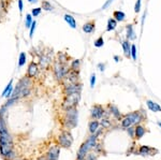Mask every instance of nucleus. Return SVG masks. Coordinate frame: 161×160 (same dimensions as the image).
Returning <instances> with one entry per match:
<instances>
[{"label": "nucleus", "mask_w": 161, "mask_h": 160, "mask_svg": "<svg viewBox=\"0 0 161 160\" xmlns=\"http://www.w3.org/2000/svg\"><path fill=\"white\" fill-rule=\"evenodd\" d=\"M143 119L142 115H141V112L140 111H134L132 113H129L127 115H125L123 118H121V127L125 129L129 128L131 126L135 125V124H139L141 120Z\"/></svg>", "instance_id": "f257e3e1"}, {"label": "nucleus", "mask_w": 161, "mask_h": 160, "mask_svg": "<svg viewBox=\"0 0 161 160\" xmlns=\"http://www.w3.org/2000/svg\"><path fill=\"white\" fill-rule=\"evenodd\" d=\"M69 66L68 65H62V63H59L58 59L54 60L53 63V71H54V75H55V79L57 81H62L63 78H65V74L69 71Z\"/></svg>", "instance_id": "f03ea898"}, {"label": "nucleus", "mask_w": 161, "mask_h": 160, "mask_svg": "<svg viewBox=\"0 0 161 160\" xmlns=\"http://www.w3.org/2000/svg\"><path fill=\"white\" fill-rule=\"evenodd\" d=\"M80 92H76V94H71V95H67L65 96V99L62 101L61 107L62 109H70V107H74L78 105V103L80 102Z\"/></svg>", "instance_id": "7ed1b4c3"}, {"label": "nucleus", "mask_w": 161, "mask_h": 160, "mask_svg": "<svg viewBox=\"0 0 161 160\" xmlns=\"http://www.w3.org/2000/svg\"><path fill=\"white\" fill-rule=\"evenodd\" d=\"M58 142H59V145H60L61 147L69 148L72 145V142H73L72 134L68 131V130L62 131L61 134L58 137Z\"/></svg>", "instance_id": "20e7f679"}, {"label": "nucleus", "mask_w": 161, "mask_h": 160, "mask_svg": "<svg viewBox=\"0 0 161 160\" xmlns=\"http://www.w3.org/2000/svg\"><path fill=\"white\" fill-rule=\"evenodd\" d=\"M62 82H63V86H65V85L78 83V82H80V73L69 69L68 72L65 74V78H63Z\"/></svg>", "instance_id": "39448f33"}, {"label": "nucleus", "mask_w": 161, "mask_h": 160, "mask_svg": "<svg viewBox=\"0 0 161 160\" xmlns=\"http://www.w3.org/2000/svg\"><path fill=\"white\" fill-rule=\"evenodd\" d=\"M83 89V84L82 83H75V84H69L63 86V95H71V94H76V92H82Z\"/></svg>", "instance_id": "423d86ee"}, {"label": "nucleus", "mask_w": 161, "mask_h": 160, "mask_svg": "<svg viewBox=\"0 0 161 160\" xmlns=\"http://www.w3.org/2000/svg\"><path fill=\"white\" fill-rule=\"evenodd\" d=\"M104 109H103L102 105H100V104H95L93 107H91V110H90V116L93 119H101L104 115Z\"/></svg>", "instance_id": "0eeeda50"}, {"label": "nucleus", "mask_w": 161, "mask_h": 160, "mask_svg": "<svg viewBox=\"0 0 161 160\" xmlns=\"http://www.w3.org/2000/svg\"><path fill=\"white\" fill-rule=\"evenodd\" d=\"M59 154H60V148L57 145H52L50 151L46 155L47 160H58Z\"/></svg>", "instance_id": "6e6552de"}, {"label": "nucleus", "mask_w": 161, "mask_h": 160, "mask_svg": "<svg viewBox=\"0 0 161 160\" xmlns=\"http://www.w3.org/2000/svg\"><path fill=\"white\" fill-rule=\"evenodd\" d=\"M89 146L88 144L86 143V141L84 142L83 144L80 146V149L78 151V155H76V160H84L86 158L87 154H88V151H89Z\"/></svg>", "instance_id": "1a4fd4ad"}, {"label": "nucleus", "mask_w": 161, "mask_h": 160, "mask_svg": "<svg viewBox=\"0 0 161 160\" xmlns=\"http://www.w3.org/2000/svg\"><path fill=\"white\" fill-rule=\"evenodd\" d=\"M38 72H39V66L38 63H36L34 61H31L29 65H28V69H27V75L30 78V79H33L38 75Z\"/></svg>", "instance_id": "9d476101"}, {"label": "nucleus", "mask_w": 161, "mask_h": 160, "mask_svg": "<svg viewBox=\"0 0 161 160\" xmlns=\"http://www.w3.org/2000/svg\"><path fill=\"white\" fill-rule=\"evenodd\" d=\"M157 153H158L157 149L149 147V146H146V145H142L139 149V154L142 155V156H146V155H148V156H154V155L157 154Z\"/></svg>", "instance_id": "9b49d317"}, {"label": "nucleus", "mask_w": 161, "mask_h": 160, "mask_svg": "<svg viewBox=\"0 0 161 160\" xmlns=\"http://www.w3.org/2000/svg\"><path fill=\"white\" fill-rule=\"evenodd\" d=\"M53 55V54H52ZM52 55L51 54H46V53H43V55L40 56V60H39V63L42 68H47L50 66L51 61H52Z\"/></svg>", "instance_id": "f8f14e48"}, {"label": "nucleus", "mask_w": 161, "mask_h": 160, "mask_svg": "<svg viewBox=\"0 0 161 160\" xmlns=\"http://www.w3.org/2000/svg\"><path fill=\"white\" fill-rule=\"evenodd\" d=\"M146 132V129L144 126L142 125H136L135 127H134V139H136V140H140V139L142 138L143 135L145 134Z\"/></svg>", "instance_id": "ddd939ff"}, {"label": "nucleus", "mask_w": 161, "mask_h": 160, "mask_svg": "<svg viewBox=\"0 0 161 160\" xmlns=\"http://www.w3.org/2000/svg\"><path fill=\"white\" fill-rule=\"evenodd\" d=\"M82 29H83V31L85 33H91L96 29V22L95 21H89V22L85 23Z\"/></svg>", "instance_id": "4468645a"}, {"label": "nucleus", "mask_w": 161, "mask_h": 160, "mask_svg": "<svg viewBox=\"0 0 161 160\" xmlns=\"http://www.w3.org/2000/svg\"><path fill=\"white\" fill-rule=\"evenodd\" d=\"M121 46L124 50V54L126 58H130L131 57V43L129 40H125L121 42Z\"/></svg>", "instance_id": "2eb2a0df"}, {"label": "nucleus", "mask_w": 161, "mask_h": 160, "mask_svg": "<svg viewBox=\"0 0 161 160\" xmlns=\"http://www.w3.org/2000/svg\"><path fill=\"white\" fill-rule=\"evenodd\" d=\"M57 59L59 60V63H62V65H68L69 61H70V56L66 52H58L57 54Z\"/></svg>", "instance_id": "dca6fc26"}, {"label": "nucleus", "mask_w": 161, "mask_h": 160, "mask_svg": "<svg viewBox=\"0 0 161 160\" xmlns=\"http://www.w3.org/2000/svg\"><path fill=\"white\" fill-rule=\"evenodd\" d=\"M108 109H110V114L113 115L115 118H117V119H121V118H123L120 112H119V110H118V107H116V105L108 104Z\"/></svg>", "instance_id": "f3484780"}, {"label": "nucleus", "mask_w": 161, "mask_h": 160, "mask_svg": "<svg viewBox=\"0 0 161 160\" xmlns=\"http://www.w3.org/2000/svg\"><path fill=\"white\" fill-rule=\"evenodd\" d=\"M99 126H100V122L97 119H93L91 122H89V124H88V129H89L90 133H91V134L96 133L97 130H99Z\"/></svg>", "instance_id": "a211bd4d"}, {"label": "nucleus", "mask_w": 161, "mask_h": 160, "mask_svg": "<svg viewBox=\"0 0 161 160\" xmlns=\"http://www.w3.org/2000/svg\"><path fill=\"white\" fill-rule=\"evenodd\" d=\"M146 104H147V107L148 109L152 112H161V107L159 105L158 103H156L154 101L152 100H146Z\"/></svg>", "instance_id": "6ab92c4d"}, {"label": "nucleus", "mask_w": 161, "mask_h": 160, "mask_svg": "<svg viewBox=\"0 0 161 160\" xmlns=\"http://www.w3.org/2000/svg\"><path fill=\"white\" fill-rule=\"evenodd\" d=\"M113 18H115L117 22H124L126 18V14L120 10H117V11L113 12Z\"/></svg>", "instance_id": "aec40b11"}, {"label": "nucleus", "mask_w": 161, "mask_h": 160, "mask_svg": "<svg viewBox=\"0 0 161 160\" xmlns=\"http://www.w3.org/2000/svg\"><path fill=\"white\" fill-rule=\"evenodd\" d=\"M136 38L135 36V32L133 30V26L131 24H128L127 25V40L131 41V40H134Z\"/></svg>", "instance_id": "412c9836"}, {"label": "nucleus", "mask_w": 161, "mask_h": 160, "mask_svg": "<svg viewBox=\"0 0 161 160\" xmlns=\"http://www.w3.org/2000/svg\"><path fill=\"white\" fill-rule=\"evenodd\" d=\"M117 21L115 18H113V17H111V18L108 21V25H106V31H113V30H115L116 29V27H117Z\"/></svg>", "instance_id": "4be33fe9"}, {"label": "nucleus", "mask_w": 161, "mask_h": 160, "mask_svg": "<svg viewBox=\"0 0 161 160\" xmlns=\"http://www.w3.org/2000/svg\"><path fill=\"white\" fill-rule=\"evenodd\" d=\"M65 21L69 24V26L71 27V28L75 29L76 28V21L71 14H66L65 15Z\"/></svg>", "instance_id": "5701e85b"}, {"label": "nucleus", "mask_w": 161, "mask_h": 160, "mask_svg": "<svg viewBox=\"0 0 161 160\" xmlns=\"http://www.w3.org/2000/svg\"><path fill=\"white\" fill-rule=\"evenodd\" d=\"M80 59H72L71 63H70V70L80 72Z\"/></svg>", "instance_id": "b1692460"}, {"label": "nucleus", "mask_w": 161, "mask_h": 160, "mask_svg": "<svg viewBox=\"0 0 161 160\" xmlns=\"http://www.w3.org/2000/svg\"><path fill=\"white\" fill-rule=\"evenodd\" d=\"M41 8L44 10V11H53L54 6H52V3L47 0H42V3H41Z\"/></svg>", "instance_id": "393cba45"}, {"label": "nucleus", "mask_w": 161, "mask_h": 160, "mask_svg": "<svg viewBox=\"0 0 161 160\" xmlns=\"http://www.w3.org/2000/svg\"><path fill=\"white\" fill-rule=\"evenodd\" d=\"M26 60H27V55H26L24 52L19 54V68H22L24 65L26 63Z\"/></svg>", "instance_id": "a878e982"}, {"label": "nucleus", "mask_w": 161, "mask_h": 160, "mask_svg": "<svg viewBox=\"0 0 161 160\" xmlns=\"http://www.w3.org/2000/svg\"><path fill=\"white\" fill-rule=\"evenodd\" d=\"M93 45H95V47H102L103 45H104V40H103L102 36H100L99 38L95 40V42H93Z\"/></svg>", "instance_id": "bb28decb"}, {"label": "nucleus", "mask_w": 161, "mask_h": 160, "mask_svg": "<svg viewBox=\"0 0 161 160\" xmlns=\"http://www.w3.org/2000/svg\"><path fill=\"white\" fill-rule=\"evenodd\" d=\"M100 122V125L102 126L103 128H108L110 126H111V122H110V119L108 118H106L105 116H103L102 118H101V122Z\"/></svg>", "instance_id": "cd10ccee"}, {"label": "nucleus", "mask_w": 161, "mask_h": 160, "mask_svg": "<svg viewBox=\"0 0 161 160\" xmlns=\"http://www.w3.org/2000/svg\"><path fill=\"white\" fill-rule=\"evenodd\" d=\"M32 22H33L32 15H31V14H27V15H26V18H25V27L26 28H30Z\"/></svg>", "instance_id": "c85d7f7f"}, {"label": "nucleus", "mask_w": 161, "mask_h": 160, "mask_svg": "<svg viewBox=\"0 0 161 160\" xmlns=\"http://www.w3.org/2000/svg\"><path fill=\"white\" fill-rule=\"evenodd\" d=\"M17 101H19V99H17V98H9V99H8V101L6 102V104H3V105H4V107L8 109V107H11V105H13V104L15 103V102H17Z\"/></svg>", "instance_id": "c756f323"}, {"label": "nucleus", "mask_w": 161, "mask_h": 160, "mask_svg": "<svg viewBox=\"0 0 161 160\" xmlns=\"http://www.w3.org/2000/svg\"><path fill=\"white\" fill-rule=\"evenodd\" d=\"M36 26H37V22L33 21L32 24H31V26H30V32H29V38L30 39L33 38V33H34V30H36Z\"/></svg>", "instance_id": "7c9ffc66"}, {"label": "nucleus", "mask_w": 161, "mask_h": 160, "mask_svg": "<svg viewBox=\"0 0 161 160\" xmlns=\"http://www.w3.org/2000/svg\"><path fill=\"white\" fill-rule=\"evenodd\" d=\"M41 11H42V8H36V9H32V11H31V15H32V17H37V16H39L41 14Z\"/></svg>", "instance_id": "2f4dec72"}, {"label": "nucleus", "mask_w": 161, "mask_h": 160, "mask_svg": "<svg viewBox=\"0 0 161 160\" xmlns=\"http://www.w3.org/2000/svg\"><path fill=\"white\" fill-rule=\"evenodd\" d=\"M131 57L133 60H136V46L134 44H131Z\"/></svg>", "instance_id": "473e14b6"}, {"label": "nucleus", "mask_w": 161, "mask_h": 160, "mask_svg": "<svg viewBox=\"0 0 161 160\" xmlns=\"http://www.w3.org/2000/svg\"><path fill=\"white\" fill-rule=\"evenodd\" d=\"M141 11V0H136L135 6H134V12L139 13Z\"/></svg>", "instance_id": "72a5a7b5"}, {"label": "nucleus", "mask_w": 161, "mask_h": 160, "mask_svg": "<svg viewBox=\"0 0 161 160\" xmlns=\"http://www.w3.org/2000/svg\"><path fill=\"white\" fill-rule=\"evenodd\" d=\"M95 83H96V74L93 73L91 76H90V87L91 88L95 87Z\"/></svg>", "instance_id": "f704fd0d"}, {"label": "nucleus", "mask_w": 161, "mask_h": 160, "mask_svg": "<svg viewBox=\"0 0 161 160\" xmlns=\"http://www.w3.org/2000/svg\"><path fill=\"white\" fill-rule=\"evenodd\" d=\"M4 158H6V160H12V159H14V158H15V155H14L13 151H11L9 153V154L6 155V156Z\"/></svg>", "instance_id": "c9c22d12"}, {"label": "nucleus", "mask_w": 161, "mask_h": 160, "mask_svg": "<svg viewBox=\"0 0 161 160\" xmlns=\"http://www.w3.org/2000/svg\"><path fill=\"white\" fill-rule=\"evenodd\" d=\"M127 131H128V133L130 134V137L131 138H134V127H129V128H127Z\"/></svg>", "instance_id": "e433bc0d"}, {"label": "nucleus", "mask_w": 161, "mask_h": 160, "mask_svg": "<svg viewBox=\"0 0 161 160\" xmlns=\"http://www.w3.org/2000/svg\"><path fill=\"white\" fill-rule=\"evenodd\" d=\"M17 4H19V12L23 13V10H24V2H23V0H17Z\"/></svg>", "instance_id": "4c0bfd02"}, {"label": "nucleus", "mask_w": 161, "mask_h": 160, "mask_svg": "<svg viewBox=\"0 0 161 160\" xmlns=\"http://www.w3.org/2000/svg\"><path fill=\"white\" fill-rule=\"evenodd\" d=\"M85 160H97V157L95 156V154H87Z\"/></svg>", "instance_id": "58836bf2"}, {"label": "nucleus", "mask_w": 161, "mask_h": 160, "mask_svg": "<svg viewBox=\"0 0 161 160\" xmlns=\"http://www.w3.org/2000/svg\"><path fill=\"white\" fill-rule=\"evenodd\" d=\"M113 1H114V0H108V1H106V2L104 3V4H103V6H102V10H105V9H108V6H111V3L113 2Z\"/></svg>", "instance_id": "ea45409f"}, {"label": "nucleus", "mask_w": 161, "mask_h": 160, "mask_svg": "<svg viewBox=\"0 0 161 160\" xmlns=\"http://www.w3.org/2000/svg\"><path fill=\"white\" fill-rule=\"evenodd\" d=\"M98 69L100 70V71H104V69H105V65L104 63H98Z\"/></svg>", "instance_id": "a19ab883"}, {"label": "nucleus", "mask_w": 161, "mask_h": 160, "mask_svg": "<svg viewBox=\"0 0 161 160\" xmlns=\"http://www.w3.org/2000/svg\"><path fill=\"white\" fill-rule=\"evenodd\" d=\"M4 12V10L2 9V6H1V4H0V18L2 17V13Z\"/></svg>", "instance_id": "79ce46f5"}, {"label": "nucleus", "mask_w": 161, "mask_h": 160, "mask_svg": "<svg viewBox=\"0 0 161 160\" xmlns=\"http://www.w3.org/2000/svg\"><path fill=\"white\" fill-rule=\"evenodd\" d=\"M114 59H115V61H116V63H118V61H119V57H118V56H114Z\"/></svg>", "instance_id": "37998d69"}, {"label": "nucleus", "mask_w": 161, "mask_h": 160, "mask_svg": "<svg viewBox=\"0 0 161 160\" xmlns=\"http://www.w3.org/2000/svg\"><path fill=\"white\" fill-rule=\"evenodd\" d=\"M37 1H38V0H28V2H29V3H36Z\"/></svg>", "instance_id": "c03bdc74"}, {"label": "nucleus", "mask_w": 161, "mask_h": 160, "mask_svg": "<svg viewBox=\"0 0 161 160\" xmlns=\"http://www.w3.org/2000/svg\"><path fill=\"white\" fill-rule=\"evenodd\" d=\"M39 160H47L46 157H43V156H41L40 158H39Z\"/></svg>", "instance_id": "a18cd8bd"}, {"label": "nucleus", "mask_w": 161, "mask_h": 160, "mask_svg": "<svg viewBox=\"0 0 161 160\" xmlns=\"http://www.w3.org/2000/svg\"><path fill=\"white\" fill-rule=\"evenodd\" d=\"M158 126L159 127H161V122H158Z\"/></svg>", "instance_id": "49530a36"}, {"label": "nucleus", "mask_w": 161, "mask_h": 160, "mask_svg": "<svg viewBox=\"0 0 161 160\" xmlns=\"http://www.w3.org/2000/svg\"><path fill=\"white\" fill-rule=\"evenodd\" d=\"M84 160H85V159H84Z\"/></svg>", "instance_id": "de8ad7c7"}]
</instances>
